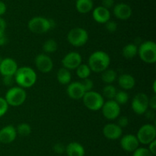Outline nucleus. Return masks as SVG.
Wrapping results in <instances>:
<instances>
[{"label": "nucleus", "mask_w": 156, "mask_h": 156, "mask_svg": "<svg viewBox=\"0 0 156 156\" xmlns=\"http://www.w3.org/2000/svg\"><path fill=\"white\" fill-rule=\"evenodd\" d=\"M149 97L144 93H139L136 95L132 100L131 107L134 113L137 115L145 114L149 110Z\"/></svg>", "instance_id": "nucleus-9"}, {"label": "nucleus", "mask_w": 156, "mask_h": 156, "mask_svg": "<svg viewBox=\"0 0 156 156\" xmlns=\"http://www.w3.org/2000/svg\"><path fill=\"white\" fill-rule=\"evenodd\" d=\"M155 87H156V81L155 80L153 82V92L154 93H156V88H155Z\"/></svg>", "instance_id": "nucleus-45"}, {"label": "nucleus", "mask_w": 156, "mask_h": 156, "mask_svg": "<svg viewBox=\"0 0 156 156\" xmlns=\"http://www.w3.org/2000/svg\"><path fill=\"white\" fill-rule=\"evenodd\" d=\"M58 49V44L55 40L48 39L43 44V50L45 54H50L56 51Z\"/></svg>", "instance_id": "nucleus-27"}, {"label": "nucleus", "mask_w": 156, "mask_h": 156, "mask_svg": "<svg viewBox=\"0 0 156 156\" xmlns=\"http://www.w3.org/2000/svg\"><path fill=\"white\" fill-rule=\"evenodd\" d=\"M15 81L18 87L22 88H30L36 83L37 76L31 67H22L18 68L16 73L14 75Z\"/></svg>", "instance_id": "nucleus-2"}, {"label": "nucleus", "mask_w": 156, "mask_h": 156, "mask_svg": "<svg viewBox=\"0 0 156 156\" xmlns=\"http://www.w3.org/2000/svg\"><path fill=\"white\" fill-rule=\"evenodd\" d=\"M139 142L143 145H149L150 142L154 141L156 137V128L152 124H145L139 128L137 134Z\"/></svg>", "instance_id": "nucleus-8"}, {"label": "nucleus", "mask_w": 156, "mask_h": 156, "mask_svg": "<svg viewBox=\"0 0 156 156\" xmlns=\"http://www.w3.org/2000/svg\"><path fill=\"white\" fill-rule=\"evenodd\" d=\"M92 0H76V9L79 13L87 14L93 9Z\"/></svg>", "instance_id": "nucleus-22"}, {"label": "nucleus", "mask_w": 156, "mask_h": 156, "mask_svg": "<svg viewBox=\"0 0 156 156\" xmlns=\"http://www.w3.org/2000/svg\"><path fill=\"white\" fill-rule=\"evenodd\" d=\"M15 128H16L17 135L21 136H27L31 133V127L29 124L25 122L20 123Z\"/></svg>", "instance_id": "nucleus-29"}, {"label": "nucleus", "mask_w": 156, "mask_h": 156, "mask_svg": "<svg viewBox=\"0 0 156 156\" xmlns=\"http://www.w3.org/2000/svg\"><path fill=\"white\" fill-rule=\"evenodd\" d=\"M92 18L96 22L100 24H105L108 21L111 19V12L109 9L103 7L98 6L92 11Z\"/></svg>", "instance_id": "nucleus-19"}, {"label": "nucleus", "mask_w": 156, "mask_h": 156, "mask_svg": "<svg viewBox=\"0 0 156 156\" xmlns=\"http://www.w3.org/2000/svg\"><path fill=\"white\" fill-rule=\"evenodd\" d=\"M111 64L109 54L103 50H97L91 54L88 58V65L91 71L102 73L108 68Z\"/></svg>", "instance_id": "nucleus-1"}, {"label": "nucleus", "mask_w": 156, "mask_h": 156, "mask_svg": "<svg viewBox=\"0 0 156 156\" xmlns=\"http://www.w3.org/2000/svg\"><path fill=\"white\" fill-rule=\"evenodd\" d=\"M114 16L120 20H127L132 16V8L126 3H118L114 6Z\"/></svg>", "instance_id": "nucleus-17"}, {"label": "nucleus", "mask_w": 156, "mask_h": 156, "mask_svg": "<svg viewBox=\"0 0 156 156\" xmlns=\"http://www.w3.org/2000/svg\"><path fill=\"white\" fill-rule=\"evenodd\" d=\"M6 26H7V24H6L5 20L2 18V17H0V35L5 34Z\"/></svg>", "instance_id": "nucleus-38"}, {"label": "nucleus", "mask_w": 156, "mask_h": 156, "mask_svg": "<svg viewBox=\"0 0 156 156\" xmlns=\"http://www.w3.org/2000/svg\"><path fill=\"white\" fill-rule=\"evenodd\" d=\"M122 54L126 59H133L138 54V46L133 43H129L123 47Z\"/></svg>", "instance_id": "nucleus-24"}, {"label": "nucleus", "mask_w": 156, "mask_h": 156, "mask_svg": "<svg viewBox=\"0 0 156 156\" xmlns=\"http://www.w3.org/2000/svg\"><path fill=\"white\" fill-rule=\"evenodd\" d=\"M114 100L119 105H124L129 101V94L124 90H120L117 91L115 96H114Z\"/></svg>", "instance_id": "nucleus-28"}, {"label": "nucleus", "mask_w": 156, "mask_h": 156, "mask_svg": "<svg viewBox=\"0 0 156 156\" xmlns=\"http://www.w3.org/2000/svg\"><path fill=\"white\" fill-rule=\"evenodd\" d=\"M133 156H153L152 153L150 152L148 148H143V147H141V148H137L135 151H133Z\"/></svg>", "instance_id": "nucleus-31"}, {"label": "nucleus", "mask_w": 156, "mask_h": 156, "mask_svg": "<svg viewBox=\"0 0 156 156\" xmlns=\"http://www.w3.org/2000/svg\"><path fill=\"white\" fill-rule=\"evenodd\" d=\"M53 150L57 154H62L66 151V147L64 146L62 143L58 142V143H56L53 145Z\"/></svg>", "instance_id": "nucleus-37"}, {"label": "nucleus", "mask_w": 156, "mask_h": 156, "mask_svg": "<svg viewBox=\"0 0 156 156\" xmlns=\"http://www.w3.org/2000/svg\"><path fill=\"white\" fill-rule=\"evenodd\" d=\"M56 79L62 85H68L69 83H71L72 80V74L69 70L64 67L59 69L56 73Z\"/></svg>", "instance_id": "nucleus-23"}, {"label": "nucleus", "mask_w": 156, "mask_h": 156, "mask_svg": "<svg viewBox=\"0 0 156 156\" xmlns=\"http://www.w3.org/2000/svg\"><path fill=\"white\" fill-rule=\"evenodd\" d=\"M138 54L140 59L146 64L156 62V44L152 41H146L138 47Z\"/></svg>", "instance_id": "nucleus-5"}, {"label": "nucleus", "mask_w": 156, "mask_h": 156, "mask_svg": "<svg viewBox=\"0 0 156 156\" xmlns=\"http://www.w3.org/2000/svg\"><path fill=\"white\" fill-rule=\"evenodd\" d=\"M148 149L150 151V152L152 153V155H155L156 154V141H155V139L149 144V148H148Z\"/></svg>", "instance_id": "nucleus-41"}, {"label": "nucleus", "mask_w": 156, "mask_h": 156, "mask_svg": "<svg viewBox=\"0 0 156 156\" xmlns=\"http://www.w3.org/2000/svg\"><path fill=\"white\" fill-rule=\"evenodd\" d=\"M66 92L69 97L73 99H82L85 93H86L82 83L79 82V81L69 83L68 84V87H67Z\"/></svg>", "instance_id": "nucleus-14"}, {"label": "nucleus", "mask_w": 156, "mask_h": 156, "mask_svg": "<svg viewBox=\"0 0 156 156\" xmlns=\"http://www.w3.org/2000/svg\"><path fill=\"white\" fill-rule=\"evenodd\" d=\"M149 107H150L151 110H156V96L155 94L153 95L149 99Z\"/></svg>", "instance_id": "nucleus-40"}, {"label": "nucleus", "mask_w": 156, "mask_h": 156, "mask_svg": "<svg viewBox=\"0 0 156 156\" xmlns=\"http://www.w3.org/2000/svg\"><path fill=\"white\" fill-rule=\"evenodd\" d=\"M66 152L68 156H85V148L77 142L69 143L66 147Z\"/></svg>", "instance_id": "nucleus-21"}, {"label": "nucleus", "mask_w": 156, "mask_h": 156, "mask_svg": "<svg viewBox=\"0 0 156 156\" xmlns=\"http://www.w3.org/2000/svg\"><path fill=\"white\" fill-rule=\"evenodd\" d=\"M118 84L123 90H129L133 88L136 85V80L129 73H123L117 77Z\"/></svg>", "instance_id": "nucleus-20"}, {"label": "nucleus", "mask_w": 156, "mask_h": 156, "mask_svg": "<svg viewBox=\"0 0 156 156\" xmlns=\"http://www.w3.org/2000/svg\"><path fill=\"white\" fill-rule=\"evenodd\" d=\"M76 70V75L82 80L89 77L91 73V70L90 69V67H88V64H81Z\"/></svg>", "instance_id": "nucleus-26"}, {"label": "nucleus", "mask_w": 156, "mask_h": 156, "mask_svg": "<svg viewBox=\"0 0 156 156\" xmlns=\"http://www.w3.org/2000/svg\"><path fill=\"white\" fill-rule=\"evenodd\" d=\"M140 142L137 137L134 135L127 134L123 136L120 139V146L127 152H133L137 148H139Z\"/></svg>", "instance_id": "nucleus-15"}, {"label": "nucleus", "mask_w": 156, "mask_h": 156, "mask_svg": "<svg viewBox=\"0 0 156 156\" xmlns=\"http://www.w3.org/2000/svg\"><path fill=\"white\" fill-rule=\"evenodd\" d=\"M36 67L41 73H50L53 67V62L51 58L47 54H39L34 60Z\"/></svg>", "instance_id": "nucleus-11"}, {"label": "nucleus", "mask_w": 156, "mask_h": 156, "mask_svg": "<svg viewBox=\"0 0 156 156\" xmlns=\"http://www.w3.org/2000/svg\"><path fill=\"white\" fill-rule=\"evenodd\" d=\"M67 41L74 47H82L88 41V32L80 27L73 28L67 35Z\"/></svg>", "instance_id": "nucleus-6"}, {"label": "nucleus", "mask_w": 156, "mask_h": 156, "mask_svg": "<svg viewBox=\"0 0 156 156\" xmlns=\"http://www.w3.org/2000/svg\"><path fill=\"white\" fill-rule=\"evenodd\" d=\"M9 106H19L22 105L27 98V93L24 88L21 87H12L9 89L5 96Z\"/></svg>", "instance_id": "nucleus-4"}, {"label": "nucleus", "mask_w": 156, "mask_h": 156, "mask_svg": "<svg viewBox=\"0 0 156 156\" xmlns=\"http://www.w3.org/2000/svg\"><path fill=\"white\" fill-rule=\"evenodd\" d=\"M18 64L11 58H3L0 64V73L2 76H14L18 70Z\"/></svg>", "instance_id": "nucleus-13"}, {"label": "nucleus", "mask_w": 156, "mask_h": 156, "mask_svg": "<svg viewBox=\"0 0 156 156\" xmlns=\"http://www.w3.org/2000/svg\"><path fill=\"white\" fill-rule=\"evenodd\" d=\"M103 134L105 138L110 140H117L123 134V128L117 123H108L104 126Z\"/></svg>", "instance_id": "nucleus-16"}, {"label": "nucleus", "mask_w": 156, "mask_h": 156, "mask_svg": "<svg viewBox=\"0 0 156 156\" xmlns=\"http://www.w3.org/2000/svg\"><path fill=\"white\" fill-rule=\"evenodd\" d=\"M2 60H3V58H2V56L0 55V64H1V62H2Z\"/></svg>", "instance_id": "nucleus-46"}, {"label": "nucleus", "mask_w": 156, "mask_h": 156, "mask_svg": "<svg viewBox=\"0 0 156 156\" xmlns=\"http://www.w3.org/2000/svg\"><path fill=\"white\" fill-rule=\"evenodd\" d=\"M101 110L103 116L108 120H114L120 116V106L114 99H109L104 102Z\"/></svg>", "instance_id": "nucleus-10"}, {"label": "nucleus", "mask_w": 156, "mask_h": 156, "mask_svg": "<svg viewBox=\"0 0 156 156\" xmlns=\"http://www.w3.org/2000/svg\"><path fill=\"white\" fill-rule=\"evenodd\" d=\"M82 64V56L76 51L66 54L62 59V65L68 70H76Z\"/></svg>", "instance_id": "nucleus-12"}, {"label": "nucleus", "mask_w": 156, "mask_h": 156, "mask_svg": "<svg viewBox=\"0 0 156 156\" xmlns=\"http://www.w3.org/2000/svg\"><path fill=\"white\" fill-rule=\"evenodd\" d=\"M82 86H83L84 89H85V92L91 91L92 90L93 87H94V83L89 78H85V79L82 80V81H81Z\"/></svg>", "instance_id": "nucleus-33"}, {"label": "nucleus", "mask_w": 156, "mask_h": 156, "mask_svg": "<svg viewBox=\"0 0 156 156\" xmlns=\"http://www.w3.org/2000/svg\"><path fill=\"white\" fill-rule=\"evenodd\" d=\"M154 111H155V110H147V111L145 113L146 117H147L149 119H150V120H152V119H155V112H154Z\"/></svg>", "instance_id": "nucleus-43"}, {"label": "nucleus", "mask_w": 156, "mask_h": 156, "mask_svg": "<svg viewBox=\"0 0 156 156\" xmlns=\"http://www.w3.org/2000/svg\"><path fill=\"white\" fill-rule=\"evenodd\" d=\"M84 105L87 109L91 111H98L101 109L105 99L101 93L96 91H88L82 97Z\"/></svg>", "instance_id": "nucleus-7"}, {"label": "nucleus", "mask_w": 156, "mask_h": 156, "mask_svg": "<svg viewBox=\"0 0 156 156\" xmlns=\"http://www.w3.org/2000/svg\"><path fill=\"white\" fill-rule=\"evenodd\" d=\"M9 106V104L7 103L5 98L0 96V117L3 116L7 113Z\"/></svg>", "instance_id": "nucleus-32"}, {"label": "nucleus", "mask_w": 156, "mask_h": 156, "mask_svg": "<svg viewBox=\"0 0 156 156\" xmlns=\"http://www.w3.org/2000/svg\"><path fill=\"white\" fill-rule=\"evenodd\" d=\"M101 3H102L101 6L109 9H111L112 7H114V0H101Z\"/></svg>", "instance_id": "nucleus-39"}, {"label": "nucleus", "mask_w": 156, "mask_h": 156, "mask_svg": "<svg viewBox=\"0 0 156 156\" xmlns=\"http://www.w3.org/2000/svg\"><path fill=\"white\" fill-rule=\"evenodd\" d=\"M15 77L14 76H2V83L4 85L7 87H12V85L15 83Z\"/></svg>", "instance_id": "nucleus-36"}, {"label": "nucleus", "mask_w": 156, "mask_h": 156, "mask_svg": "<svg viewBox=\"0 0 156 156\" xmlns=\"http://www.w3.org/2000/svg\"><path fill=\"white\" fill-rule=\"evenodd\" d=\"M8 43V38L6 37L5 34L2 35H0V46L5 45Z\"/></svg>", "instance_id": "nucleus-44"}, {"label": "nucleus", "mask_w": 156, "mask_h": 156, "mask_svg": "<svg viewBox=\"0 0 156 156\" xmlns=\"http://www.w3.org/2000/svg\"><path fill=\"white\" fill-rule=\"evenodd\" d=\"M6 10H7V7H6L5 3L0 0V17L2 16L5 13Z\"/></svg>", "instance_id": "nucleus-42"}, {"label": "nucleus", "mask_w": 156, "mask_h": 156, "mask_svg": "<svg viewBox=\"0 0 156 156\" xmlns=\"http://www.w3.org/2000/svg\"><path fill=\"white\" fill-rule=\"evenodd\" d=\"M17 137L16 128L12 125H8L0 129V142L9 144L15 140Z\"/></svg>", "instance_id": "nucleus-18"}, {"label": "nucleus", "mask_w": 156, "mask_h": 156, "mask_svg": "<svg viewBox=\"0 0 156 156\" xmlns=\"http://www.w3.org/2000/svg\"><path fill=\"white\" fill-rule=\"evenodd\" d=\"M117 125L120 127L121 128H125L129 124V119L126 116H119L117 118Z\"/></svg>", "instance_id": "nucleus-35"}, {"label": "nucleus", "mask_w": 156, "mask_h": 156, "mask_svg": "<svg viewBox=\"0 0 156 156\" xmlns=\"http://www.w3.org/2000/svg\"><path fill=\"white\" fill-rule=\"evenodd\" d=\"M54 26L55 22L53 20L42 16L34 17L27 23L29 30L37 35L46 33L51 28H53Z\"/></svg>", "instance_id": "nucleus-3"}, {"label": "nucleus", "mask_w": 156, "mask_h": 156, "mask_svg": "<svg viewBox=\"0 0 156 156\" xmlns=\"http://www.w3.org/2000/svg\"><path fill=\"white\" fill-rule=\"evenodd\" d=\"M103 96L106 97L108 99H114L116 93H117V89L114 86L111 84H107L103 88Z\"/></svg>", "instance_id": "nucleus-30"}, {"label": "nucleus", "mask_w": 156, "mask_h": 156, "mask_svg": "<svg viewBox=\"0 0 156 156\" xmlns=\"http://www.w3.org/2000/svg\"><path fill=\"white\" fill-rule=\"evenodd\" d=\"M117 79V74L115 70L107 69L101 73V80L105 84H111Z\"/></svg>", "instance_id": "nucleus-25"}, {"label": "nucleus", "mask_w": 156, "mask_h": 156, "mask_svg": "<svg viewBox=\"0 0 156 156\" xmlns=\"http://www.w3.org/2000/svg\"><path fill=\"white\" fill-rule=\"evenodd\" d=\"M105 24L106 30L108 32H111V33H114V32H115L117 30V24L114 21L109 20Z\"/></svg>", "instance_id": "nucleus-34"}]
</instances>
